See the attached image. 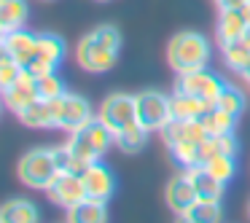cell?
Masks as SVG:
<instances>
[{
  "label": "cell",
  "instance_id": "cell-1",
  "mask_svg": "<svg viewBox=\"0 0 250 223\" xmlns=\"http://www.w3.org/2000/svg\"><path fill=\"white\" fill-rule=\"evenodd\" d=\"M167 62L175 73H188V70L207 67V62H210V41L202 33L183 30V33H178L169 41Z\"/></svg>",
  "mask_w": 250,
  "mask_h": 223
},
{
  "label": "cell",
  "instance_id": "cell-2",
  "mask_svg": "<svg viewBox=\"0 0 250 223\" xmlns=\"http://www.w3.org/2000/svg\"><path fill=\"white\" fill-rule=\"evenodd\" d=\"M110 145H116V135L97 119V116H94L89 124H83L81 129L70 132V140H67V148H70L78 159H83L86 164L100 162V159L108 153Z\"/></svg>",
  "mask_w": 250,
  "mask_h": 223
},
{
  "label": "cell",
  "instance_id": "cell-3",
  "mask_svg": "<svg viewBox=\"0 0 250 223\" xmlns=\"http://www.w3.org/2000/svg\"><path fill=\"white\" fill-rule=\"evenodd\" d=\"M57 162H54V148H30L22 159H19L17 175L27 188L46 191L51 180L57 178Z\"/></svg>",
  "mask_w": 250,
  "mask_h": 223
},
{
  "label": "cell",
  "instance_id": "cell-4",
  "mask_svg": "<svg viewBox=\"0 0 250 223\" xmlns=\"http://www.w3.org/2000/svg\"><path fill=\"white\" fill-rule=\"evenodd\" d=\"M223 86H226V81H223L221 76H215V73H210L207 67L178 73V81H175V92L199 97V100H205V102H215V100L221 97Z\"/></svg>",
  "mask_w": 250,
  "mask_h": 223
},
{
  "label": "cell",
  "instance_id": "cell-5",
  "mask_svg": "<svg viewBox=\"0 0 250 223\" xmlns=\"http://www.w3.org/2000/svg\"><path fill=\"white\" fill-rule=\"evenodd\" d=\"M97 119L103 121L113 135L121 129H126L129 124L137 121V97L135 94H121V92L110 94V97H105L103 105H100Z\"/></svg>",
  "mask_w": 250,
  "mask_h": 223
},
{
  "label": "cell",
  "instance_id": "cell-6",
  "mask_svg": "<svg viewBox=\"0 0 250 223\" xmlns=\"http://www.w3.org/2000/svg\"><path fill=\"white\" fill-rule=\"evenodd\" d=\"M135 97H137V121L148 132H162L172 121V110H169L167 94L156 92V89H146V92L135 94Z\"/></svg>",
  "mask_w": 250,
  "mask_h": 223
},
{
  "label": "cell",
  "instance_id": "cell-7",
  "mask_svg": "<svg viewBox=\"0 0 250 223\" xmlns=\"http://www.w3.org/2000/svg\"><path fill=\"white\" fill-rule=\"evenodd\" d=\"M65 41H62V35L57 33H41L38 35V51H35V57L30 60V65L24 67V73H30V76H46V73H57V67L62 65V60H65Z\"/></svg>",
  "mask_w": 250,
  "mask_h": 223
},
{
  "label": "cell",
  "instance_id": "cell-8",
  "mask_svg": "<svg viewBox=\"0 0 250 223\" xmlns=\"http://www.w3.org/2000/svg\"><path fill=\"white\" fill-rule=\"evenodd\" d=\"M76 62H78V67L86 70V73H108V70H113L116 62H119V51L108 49V46L100 43V41L89 33V35H83L76 46Z\"/></svg>",
  "mask_w": 250,
  "mask_h": 223
},
{
  "label": "cell",
  "instance_id": "cell-9",
  "mask_svg": "<svg viewBox=\"0 0 250 223\" xmlns=\"http://www.w3.org/2000/svg\"><path fill=\"white\" fill-rule=\"evenodd\" d=\"M46 194H49V199L54 202V204L65 207V210H70L73 204L89 199L83 178L81 175H73V172H57V178L51 180V185L46 188Z\"/></svg>",
  "mask_w": 250,
  "mask_h": 223
},
{
  "label": "cell",
  "instance_id": "cell-10",
  "mask_svg": "<svg viewBox=\"0 0 250 223\" xmlns=\"http://www.w3.org/2000/svg\"><path fill=\"white\" fill-rule=\"evenodd\" d=\"M19 121L30 129H60V116H62V97L57 100H35L30 108L17 113Z\"/></svg>",
  "mask_w": 250,
  "mask_h": 223
},
{
  "label": "cell",
  "instance_id": "cell-11",
  "mask_svg": "<svg viewBox=\"0 0 250 223\" xmlns=\"http://www.w3.org/2000/svg\"><path fill=\"white\" fill-rule=\"evenodd\" d=\"M83 185H86V196L89 199H100L108 202L110 196L116 194V175L108 164L103 162H92L86 169H83Z\"/></svg>",
  "mask_w": 250,
  "mask_h": 223
},
{
  "label": "cell",
  "instance_id": "cell-12",
  "mask_svg": "<svg viewBox=\"0 0 250 223\" xmlns=\"http://www.w3.org/2000/svg\"><path fill=\"white\" fill-rule=\"evenodd\" d=\"M248 27H250V0H248V3H242L239 8L218 11L215 38H218V43H229V41L242 38Z\"/></svg>",
  "mask_w": 250,
  "mask_h": 223
},
{
  "label": "cell",
  "instance_id": "cell-13",
  "mask_svg": "<svg viewBox=\"0 0 250 223\" xmlns=\"http://www.w3.org/2000/svg\"><path fill=\"white\" fill-rule=\"evenodd\" d=\"M92 119H94V113H92V105H89L86 97H81V94H70V92L62 97L60 129H65L67 135H70V132L81 129L83 124H89Z\"/></svg>",
  "mask_w": 250,
  "mask_h": 223
},
{
  "label": "cell",
  "instance_id": "cell-14",
  "mask_svg": "<svg viewBox=\"0 0 250 223\" xmlns=\"http://www.w3.org/2000/svg\"><path fill=\"white\" fill-rule=\"evenodd\" d=\"M164 196H167V204H169V210H172L175 215H186V212L196 204V199H199V194H196V188H194V183H191L188 172L175 175V178L167 183Z\"/></svg>",
  "mask_w": 250,
  "mask_h": 223
},
{
  "label": "cell",
  "instance_id": "cell-15",
  "mask_svg": "<svg viewBox=\"0 0 250 223\" xmlns=\"http://www.w3.org/2000/svg\"><path fill=\"white\" fill-rule=\"evenodd\" d=\"M0 94H3V102L8 105V110H14V113H22V110L30 108L35 100H41L38 86H35V76H30V73H24L17 83H11V86L3 89Z\"/></svg>",
  "mask_w": 250,
  "mask_h": 223
},
{
  "label": "cell",
  "instance_id": "cell-16",
  "mask_svg": "<svg viewBox=\"0 0 250 223\" xmlns=\"http://www.w3.org/2000/svg\"><path fill=\"white\" fill-rule=\"evenodd\" d=\"M162 140L167 142V145H172V142H180V140H191V142H205L207 137V129L202 126L199 119H191V121H180V119H172L167 126H164L162 132Z\"/></svg>",
  "mask_w": 250,
  "mask_h": 223
},
{
  "label": "cell",
  "instance_id": "cell-17",
  "mask_svg": "<svg viewBox=\"0 0 250 223\" xmlns=\"http://www.w3.org/2000/svg\"><path fill=\"white\" fill-rule=\"evenodd\" d=\"M6 49H8V57L17 60L22 67L30 65V60L35 57L38 51V35L30 33V30H14V33L6 35Z\"/></svg>",
  "mask_w": 250,
  "mask_h": 223
},
{
  "label": "cell",
  "instance_id": "cell-18",
  "mask_svg": "<svg viewBox=\"0 0 250 223\" xmlns=\"http://www.w3.org/2000/svg\"><path fill=\"white\" fill-rule=\"evenodd\" d=\"M215 108V102H205L199 97H191V94H180L175 92L169 97V110H172V119L180 121H191V119H202L207 110Z\"/></svg>",
  "mask_w": 250,
  "mask_h": 223
},
{
  "label": "cell",
  "instance_id": "cell-19",
  "mask_svg": "<svg viewBox=\"0 0 250 223\" xmlns=\"http://www.w3.org/2000/svg\"><path fill=\"white\" fill-rule=\"evenodd\" d=\"M0 221L3 223H41V210L30 199H11L0 204Z\"/></svg>",
  "mask_w": 250,
  "mask_h": 223
},
{
  "label": "cell",
  "instance_id": "cell-20",
  "mask_svg": "<svg viewBox=\"0 0 250 223\" xmlns=\"http://www.w3.org/2000/svg\"><path fill=\"white\" fill-rule=\"evenodd\" d=\"M67 223H108V204L100 199H83L67 210Z\"/></svg>",
  "mask_w": 250,
  "mask_h": 223
},
{
  "label": "cell",
  "instance_id": "cell-21",
  "mask_svg": "<svg viewBox=\"0 0 250 223\" xmlns=\"http://www.w3.org/2000/svg\"><path fill=\"white\" fill-rule=\"evenodd\" d=\"M239 145H237V137L234 132H226V135H210L205 142L199 145V159L202 164L210 162L215 156H237Z\"/></svg>",
  "mask_w": 250,
  "mask_h": 223
},
{
  "label": "cell",
  "instance_id": "cell-22",
  "mask_svg": "<svg viewBox=\"0 0 250 223\" xmlns=\"http://www.w3.org/2000/svg\"><path fill=\"white\" fill-rule=\"evenodd\" d=\"M191 178V183H194L196 194H199V199H221L223 196V188H226V183H221L218 178H212L210 172H207L202 164H196V167L186 169Z\"/></svg>",
  "mask_w": 250,
  "mask_h": 223
},
{
  "label": "cell",
  "instance_id": "cell-23",
  "mask_svg": "<svg viewBox=\"0 0 250 223\" xmlns=\"http://www.w3.org/2000/svg\"><path fill=\"white\" fill-rule=\"evenodd\" d=\"M148 135H151V132H148L140 121H135V124H129L126 129L116 132V148H119L121 153H137V151L146 148Z\"/></svg>",
  "mask_w": 250,
  "mask_h": 223
},
{
  "label": "cell",
  "instance_id": "cell-24",
  "mask_svg": "<svg viewBox=\"0 0 250 223\" xmlns=\"http://www.w3.org/2000/svg\"><path fill=\"white\" fill-rule=\"evenodd\" d=\"M27 0H0V22L8 33L27 24Z\"/></svg>",
  "mask_w": 250,
  "mask_h": 223
},
{
  "label": "cell",
  "instance_id": "cell-25",
  "mask_svg": "<svg viewBox=\"0 0 250 223\" xmlns=\"http://www.w3.org/2000/svg\"><path fill=\"white\" fill-rule=\"evenodd\" d=\"M221 57L223 65L234 73H242V67L250 62V46L245 43V38L229 41V43H221Z\"/></svg>",
  "mask_w": 250,
  "mask_h": 223
},
{
  "label": "cell",
  "instance_id": "cell-26",
  "mask_svg": "<svg viewBox=\"0 0 250 223\" xmlns=\"http://www.w3.org/2000/svg\"><path fill=\"white\" fill-rule=\"evenodd\" d=\"M199 121H202V126L207 129V135H226V132H234V126H237V116L221 110L218 105L212 110H207Z\"/></svg>",
  "mask_w": 250,
  "mask_h": 223
},
{
  "label": "cell",
  "instance_id": "cell-27",
  "mask_svg": "<svg viewBox=\"0 0 250 223\" xmlns=\"http://www.w3.org/2000/svg\"><path fill=\"white\" fill-rule=\"evenodd\" d=\"M186 215H191L194 223H221L223 221L221 199H196V204Z\"/></svg>",
  "mask_w": 250,
  "mask_h": 223
},
{
  "label": "cell",
  "instance_id": "cell-28",
  "mask_svg": "<svg viewBox=\"0 0 250 223\" xmlns=\"http://www.w3.org/2000/svg\"><path fill=\"white\" fill-rule=\"evenodd\" d=\"M199 145H202V142L180 140V142H172V145H167V148H169V153H172L175 164H180L183 169H191V167H196V164H202Z\"/></svg>",
  "mask_w": 250,
  "mask_h": 223
},
{
  "label": "cell",
  "instance_id": "cell-29",
  "mask_svg": "<svg viewBox=\"0 0 250 223\" xmlns=\"http://www.w3.org/2000/svg\"><path fill=\"white\" fill-rule=\"evenodd\" d=\"M215 105H218L221 110H226V113H231V116H239V113L245 110V105H248V100H245V92H242V89L226 83V86H223V92H221V97L215 100Z\"/></svg>",
  "mask_w": 250,
  "mask_h": 223
},
{
  "label": "cell",
  "instance_id": "cell-30",
  "mask_svg": "<svg viewBox=\"0 0 250 223\" xmlns=\"http://www.w3.org/2000/svg\"><path fill=\"white\" fill-rule=\"evenodd\" d=\"M54 162H57V169H60V172H73V175H83V169L89 167L83 159H78L76 153L67 148V142L60 148H54Z\"/></svg>",
  "mask_w": 250,
  "mask_h": 223
},
{
  "label": "cell",
  "instance_id": "cell-31",
  "mask_svg": "<svg viewBox=\"0 0 250 223\" xmlns=\"http://www.w3.org/2000/svg\"><path fill=\"white\" fill-rule=\"evenodd\" d=\"M35 86H38V97L41 100H57V97H65L67 89L62 83V78L57 73H46V76L35 78Z\"/></svg>",
  "mask_w": 250,
  "mask_h": 223
},
{
  "label": "cell",
  "instance_id": "cell-32",
  "mask_svg": "<svg viewBox=\"0 0 250 223\" xmlns=\"http://www.w3.org/2000/svg\"><path fill=\"white\" fill-rule=\"evenodd\" d=\"M202 167H205L212 178L221 180V183H229V180L237 175V162H234V156H215V159H210V162H205Z\"/></svg>",
  "mask_w": 250,
  "mask_h": 223
},
{
  "label": "cell",
  "instance_id": "cell-33",
  "mask_svg": "<svg viewBox=\"0 0 250 223\" xmlns=\"http://www.w3.org/2000/svg\"><path fill=\"white\" fill-rule=\"evenodd\" d=\"M22 76H24V67L19 65L17 60H11V57L0 60V92H3V89H8L11 83H17Z\"/></svg>",
  "mask_w": 250,
  "mask_h": 223
},
{
  "label": "cell",
  "instance_id": "cell-34",
  "mask_svg": "<svg viewBox=\"0 0 250 223\" xmlns=\"http://www.w3.org/2000/svg\"><path fill=\"white\" fill-rule=\"evenodd\" d=\"M92 35L100 41V43L108 46V49H113V51L121 49V33H119L116 24H100V27L92 30Z\"/></svg>",
  "mask_w": 250,
  "mask_h": 223
},
{
  "label": "cell",
  "instance_id": "cell-35",
  "mask_svg": "<svg viewBox=\"0 0 250 223\" xmlns=\"http://www.w3.org/2000/svg\"><path fill=\"white\" fill-rule=\"evenodd\" d=\"M242 3H248V0H215L218 11H226V8H239Z\"/></svg>",
  "mask_w": 250,
  "mask_h": 223
},
{
  "label": "cell",
  "instance_id": "cell-36",
  "mask_svg": "<svg viewBox=\"0 0 250 223\" xmlns=\"http://www.w3.org/2000/svg\"><path fill=\"white\" fill-rule=\"evenodd\" d=\"M239 76H242L245 81H248V86H250V62H248V65L242 67V73H239Z\"/></svg>",
  "mask_w": 250,
  "mask_h": 223
},
{
  "label": "cell",
  "instance_id": "cell-37",
  "mask_svg": "<svg viewBox=\"0 0 250 223\" xmlns=\"http://www.w3.org/2000/svg\"><path fill=\"white\" fill-rule=\"evenodd\" d=\"M175 223H194L191 215H175Z\"/></svg>",
  "mask_w": 250,
  "mask_h": 223
},
{
  "label": "cell",
  "instance_id": "cell-38",
  "mask_svg": "<svg viewBox=\"0 0 250 223\" xmlns=\"http://www.w3.org/2000/svg\"><path fill=\"white\" fill-rule=\"evenodd\" d=\"M6 35H8V30H6V27H3V22H0V41L6 38Z\"/></svg>",
  "mask_w": 250,
  "mask_h": 223
},
{
  "label": "cell",
  "instance_id": "cell-39",
  "mask_svg": "<svg viewBox=\"0 0 250 223\" xmlns=\"http://www.w3.org/2000/svg\"><path fill=\"white\" fill-rule=\"evenodd\" d=\"M242 38H245V43H248V46H250V27H248V30H245V35H242Z\"/></svg>",
  "mask_w": 250,
  "mask_h": 223
},
{
  "label": "cell",
  "instance_id": "cell-40",
  "mask_svg": "<svg viewBox=\"0 0 250 223\" xmlns=\"http://www.w3.org/2000/svg\"><path fill=\"white\" fill-rule=\"evenodd\" d=\"M3 105H6V102H3V97H0V110H3Z\"/></svg>",
  "mask_w": 250,
  "mask_h": 223
},
{
  "label": "cell",
  "instance_id": "cell-41",
  "mask_svg": "<svg viewBox=\"0 0 250 223\" xmlns=\"http://www.w3.org/2000/svg\"><path fill=\"white\" fill-rule=\"evenodd\" d=\"M97 3H108V0H97Z\"/></svg>",
  "mask_w": 250,
  "mask_h": 223
},
{
  "label": "cell",
  "instance_id": "cell-42",
  "mask_svg": "<svg viewBox=\"0 0 250 223\" xmlns=\"http://www.w3.org/2000/svg\"><path fill=\"white\" fill-rule=\"evenodd\" d=\"M248 215H250V204H248Z\"/></svg>",
  "mask_w": 250,
  "mask_h": 223
},
{
  "label": "cell",
  "instance_id": "cell-43",
  "mask_svg": "<svg viewBox=\"0 0 250 223\" xmlns=\"http://www.w3.org/2000/svg\"><path fill=\"white\" fill-rule=\"evenodd\" d=\"M46 3H49V0H46Z\"/></svg>",
  "mask_w": 250,
  "mask_h": 223
},
{
  "label": "cell",
  "instance_id": "cell-44",
  "mask_svg": "<svg viewBox=\"0 0 250 223\" xmlns=\"http://www.w3.org/2000/svg\"><path fill=\"white\" fill-rule=\"evenodd\" d=\"M0 223H3V221H0Z\"/></svg>",
  "mask_w": 250,
  "mask_h": 223
}]
</instances>
